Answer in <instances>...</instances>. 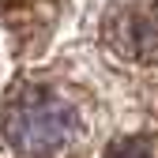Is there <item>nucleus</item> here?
<instances>
[{
  "label": "nucleus",
  "mask_w": 158,
  "mask_h": 158,
  "mask_svg": "<svg viewBox=\"0 0 158 158\" xmlns=\"http://www.w3.org/2000/svg\"><path fill=\"white\" fill-rule=\"evenodd\" d=\"M4 135L27 158H49L75 135V109L56 94L27 90L4 109Z\"/></svg>",
  "instance_id": "nucleus-1"
},
{
  "label": "nucleus",
  "mask_w": 158,
  "mask_h": 158,
  "mask_svg": "<svg viewBox=\"0 0 158 158\" xmlns=\"http://www.w3.org/2000/svg\"><path fill=\"white\" fill-rule=\"evenodd\" d=\"M113 42L121 45V53L147 60L158 53V19L151 11H124L113 23Z\"/></svg>",
  "instance_id": "nucleus-2"
},
{
  "label": "nucleus",
  "mask_w": 158,
  "mask_h": 158,
  "mask_svg": "<svg viewBox=\"0 0 158 158\" xmlns=\"http://www.w3.org/2000/svg\"><path fill=\"white\" fill-rule=\"evenodd\" d=\"M106 158H151V147L143 139H117L106 151Z\"/></svg>",
  "instance_id": "nucleus-3"
}]
</instances>
